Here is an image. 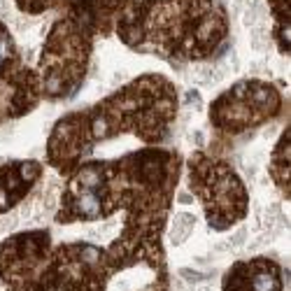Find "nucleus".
I'll list each match as a JSON object with an SVG mask.
<instances>
[{
    "mask_svg": "<svg viewBox=\"0 0 291 291\" xmlns=\"http://www.w3.org/2000/svg\"><path fill=\"white\" fill-rule=\"evenodd\" d=\"M194 226V219L189 214H177L175 217V229H173V242H182L187 238V233Z\"/></svg>",
    "mask_w": 291,
    "mask_h": 291,
    "instance_id": "1",
    "label": "nucleus"
},
{
    "mask_svg": "<svg viewBox=\"0 0 291 291\" xmlns=\"http://www.w3.org/2000/svg\"><path fill=\"white\" fill-rule=\"evenodd\" d=\"M252 47H254V49H263V47H266V44H268V33H263V28H256V31H252Z\"/></svg>",
    "mask_w": 291,
    "mask_h": 291,
    "instance_id": "2",
    "label": "nucleus"
}]
</instances>
